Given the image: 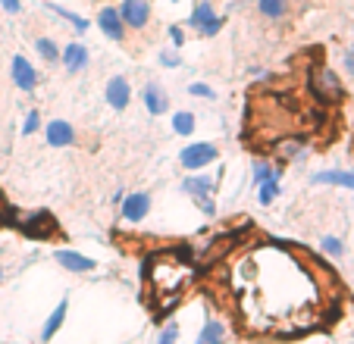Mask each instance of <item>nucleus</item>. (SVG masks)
I'll return each instance as SVG.
<instances>
[{"instance_id": "4468645a", "label": "nucleus", "mask_w": 354, "mask_h": 344, "mask_svg": "<svg viewBox=\"0 0 354 344\" xmlns=\"http://www.w3.org/2000/svg\"><path fill=\"white\" fill-rule=\"evenodd\" d=\"M44 10H50V13H54L57 19L69 22V26H73V28H75V32H79V35H85L88 28H91V19H85V16H79V13H73V10L60 7V3H44Z\"/></svg>"}, {"instance_id": "7c9ffc66", "label": "nucleus", "mask_w": 354, "mask_h": 344, "mask_svg": "<svg viewBox=\"0 0 354 344\" xmlns=\"http://www.w3.org/2000/svg\"><path fill=\"white\" fill-rule=\"evenodd\" d=\"M345 73H348V75H354V50H348V53H345Z\"/></svg>"}, {"instance_id": "5701e85b", "label": "nucleus", "mask_w": 354, "mask_h": 344, "mask_svg": "<svg viewBox=\"0 0 354 344\" xmlns=\"http://www.w3.org/2000/svg\"><path fill=\"white\" fill-rule=\"evenodd\" d=\"M320 251L329 254V257H342V254H345V241L335 238V235H323V238H320Z\"/></svg>"}, {"instance_id": "2f4dec72", "label": "nucleus", "mask_w": 354, "mask_h": 344, "mask_svg": "<svg viewBox=\"0 0 354 344\" xmlns=\"http://www.w3.org/2000/svg\"><path fill=\"white\" fill-rule=\"evenodd\" d=\"M0 282H3V266H0Z\"/></svg>"}, {"instance_id": "20e7f679", "label": "nucleus", "mask_w": 354, "mask_h": 344, "mask_svg": "<svg viewBox=\"0 0 354 344\" xmlns=\"http://www.w3.org/2000/svg\"><path fill=\"white\" fill-rule=\"evenodd\" d=\"M151 207H154V198H151V194L147 191H132V194L122 198L120 213H122L126 222H145L147 213H151Z\"/></svg>"}, {"instance_id": "1a4fd4ad", "label": "nucleus", "mask_w": 354, "mask_h": 344, "mask_svg": "<svg viewBox=\"0 0 354 344\" xmlns=\"http://www.w3.org/2000/svg\"><path fill=\"white\" fill-rule=\"evenodd\" d=\"M97 28L104 32V38H110V41H122V38H126V26H122L120 10H116V7H100L97 10Z\"/></svg>"}, {"instance_id": "9d476101", "label": "nucleus", "mask_w": 354, "mask_h": 344, "mask_svg": "<svg viewBox=\"0 0 354 344\" xmlns=\"http://www.w3.org/2000/svg\"><path fill=\"white\" fill-rule=\"evenodd\" d=\"M10 75H13V82H16L19 91H35V88H38V69H35L26 57H13V63H10Z\"/></svg>"}, {"instance_id": "6ab92c4d", "label": "nucleus", "mask_w": 354, "mask_h": 344, "mask_svg": "<svg viewBox=\"0 0 354 344\" xmlns=\"http://www.w3.org/2000/svg\"><path fill=\"white\" fill-rule=\"evenodd\" d=\"M279 179H282V175H276V179H267V182H261V185H257V204L270 207L276 198H279V191H282Z\"/></svg>"}, {"instance_id": "7ed1b4c3", "label": "nucleus", "mask_w": 354, "mask_h": 344, "mask_svg": "<svg viewBox=\"0 0 354 344\" xmlns=\"http://www.w3.org/2000/svg\"><path fill=\"white\" fill-rule=\"evenodd\" d=\"M120 19L126 28H147V22H151V3L147 0H120Z\"/></svg>"}, {"instance_id": "f8f14e48", "label": "nucleus", "mask_w": 354, "mask_h": 344, "mask_svg": "<svg viewBox=\"0 0 354 344\" xmlns=\"http://www.w3.org/2000/svg\"><path fill=\"white\" fill-rule=\"evenodd\" d=\"M44 138L50 147H73L75 144V128L66 120H50L44 126Z\"/></svg>"}, {"instance_id": "423d86ee", "label": "nucleus", "mask_w": 354, "mask_h": 344, "mask_svg": "<svg viewBox=\"0 0 354 344\" xmlns=\"http://www.w3.org/2000/svg\"><path fill=\"white\" fill-rule=\"evenodd\" d=\"M216 188V175H210V172H192V175H185L179 185L182 194H188V198H207V194H214Z\"/></svg>"}, {"instance_id": "a211bd4d", "label": "nucleus", "mask_w": 354, "mask_h": 344, "mask_svg": "<svg viewBox=\"0 0 354 344\" xmlns=\"http://www.w3.org/2000/svg\"><path fill=\"white\" fill-rule=\"evenodd\" d=\"M257 10H261L263 19H286L288 13V0H257Z\"/></svg>"}, {"instance_id": "393cba45", "label": "nucleus", "mask_w": 354, "mask_h": 344, "mask_svg": "<svg viewBox=\"0 0 354 344\" xmlns=\"http://www.w3.org/2000/svg\"><path fill=\"white\" fill-rule=\"evenodd\" d=\"M188 94H192V97H204V100L216 97V91L210 85H204V82H192V85H188Z\"/></svg>"}, {"instance_id": "2eb2a0df", "label": "nucleus", "mask_w": 354, "mask_h": 344, "mask_svg": "<svg viewBox=\"0 0 354 344\" xmlns=\"http://www.w3.org/2000/svg\"><path fill=\"white\" fill-rule=\"evenodd\" d=\"M66 310H69V300L63 298L60 304L54 307V313L47 316V323H44V329H41V341H50V338L57 335V332L63 329V319H66Z\"/></svg>"}, {"instance_id": "39448f33", "label": "nucleus", "mask_w": 354, "mask_h": 344, "mask_svg": "<svg viewBox=\"0 0 354 344\" xmlns=\"http://www.w3.org/2000/svg\"><path fill=\"white\" fill-rule=\"evenodd\" d=\"M60 63L69 75H79L82 69H88V63H91V50H88L85 44H79V41H73V44H66L60 50Z\"/></svg>"}, {"instance_id": "ddd939ff", "label": "nucleus", "mask_w": 354, "mask_h": 344, "mask_svg": "<svg viewBox=\"0 0 354 344\" xmlns=\"http://www.w3.org/2000/svg\"><path fill=\"white\" fill-rule=\"evenodd\" d=\"M314 185H339V188H348V191H354V172H345V169H323L317 172Z\"/></svg>"}, {"instance_id": "b1692460", "label": "nucleus", "mask_w": 354, "mask_h": 344, "mask_svg": "<svg viewBox=\"0 0 354 344\" xmlns=\"http://www.w3.org/2000/svg\"><path fill=\"white\" fill-rule=\"evenodd\" d=\"M35 132H41V113L28 110L26 120H22V135H35Z\"/></svg>"}, {"instance_id": "6e6552de", "label": "nucleus", "mask_w": 354, "mask_h": 344, "mask_svg": "<svg viewBox=\"0 0 354 344\" xmlns=\"http://www.w3.org/2000/svg\"><path fill=\"white\" fill-rule=\"evenodd\" d=\"M104 97H107V104L113 106V110H126V106L132 104V85H129V79L113 75V79L104 85Z\"/></svg>"}, {"instance_id": "412c9836", "label": "nucleus", "mask_w": 354, "mask_h": 344, "mask_svg": "<svg viewBox=\"0 0 354 344\" xmlns=\"http://www.w3.org/2000/svg\"><path fill=\"white\" fill-rule=\"evenodd\" d=\"M314 85H323V91H326L333 100H339L342 94H345V91H342V85H339V79H335L333 73H326V69L314 75ZM326 94H323V100H326Z\"/></svg>"}, {"instance_id": "9b49d317", "label": "nucleus", "mask_w": 354, "mask_h": 344, "mask_svg": "<svg viewBox=\"0 0 354 344\" xmlns=\"http://www.w3.org/2000/svg\"><path fill=\"white\" fill-rule=\"evenodd\" d=\"M141 100H145V110L151 113V116H163V113L169 110V97L160 82H147V85L141 88Z\"/></svg>"}, {"instance_id": "c85d7f7f", "label": "nucleus", "mask_w": 354, "mask_h": 344, "mask_svg": "<svg viewBox=\"0 0 354 344\" xmlns=\"http://www.w3.org/2000/svg\"><path fill=\"white\" fill-rule=\"evenodd\" d=\"M167 35H169V41H173V47H182V44H185V32H182L179 26H169Z\"/></svg>"}, {"instance_id": "c756f323", "label": "nucleus", "mask_w": 354, "mask_h": 344, "mask_svg": "<svg viewBox=\"0 0 354 344\" xmlns=\"http://www.w3.org/2000/svg\"><path fill=\"white\" fill-rule=\"evenodd\" d=\"M0 7H3V10H7V13H19V10H22V0H0Z\"/></svg>"}, {"instance_id": "f03ea898", "label": "nucleus", "mask_w": 354, "mask_h": 344, "mask_svg": "<svg viewBox=\"0 0 354 344\" xmlns=\"http://www.w3.org/2000/svg\"><path fill=\"white\" fill-rule=\"evenodd\" d=\"M188 28H194L201 38H214L223 28V16H216L210 0H198L192 7V13H188Z\"/></svg>"}, {"instance_id": "f257e3e1", "label": "nucleus", "mask_w": 354, "mask_h": 344, "mask_svg": "<svg viewBox=\"0 0 354 344\" xmlns=\"http://www.w3.org/2000/svg\"><path fill=\"white\" fill-rule=\"evenodd\" d=\"M216 160H220V147H216L214 141H194V144H188L179 151V166L188 172L207 169V166H214Z\"/></svg>"}, {"instance_id": "0eeeda50", "label": "nucleus", "mask_w": 354, "mask_h": 344, "mask_svg": "<svg viewBox=\"0 0 354 344\" xmlns=\"http://www.w3.org/2000/svg\"><path fill=\"white\" fill-rule=\"evenodd\" d=\"M54 260H57V263H60L66 272H75V276L97 269V263H94L91 257H85V254H79V251H69V247H60V251H54Z\"/></svg>"}, {"instance_id": "4be33fe9", "label": "nucleus", "mask_w": 354, "mask_h": 344, "mask_svg": "<svg viewBox=\"0 0 354 344\" xmlns=\"http://www.w3.org/2000/svg\"><path fill=\"white\" fill-rule=\"evenodd\" d=\"M276 175H282L276 166H270V163H263V160H257L254 166H251V182L254 185H261V182H267V179H276Z\"/></svg>"}, {"instance_id": "f3484780", "label": "nucleus", "mask_w": 354, "mask_h": 344, "mask_svg": "<svg viewBox=\"0 0 354 344\" xmlns=\"http://www.w3.org/2000/svg\"><path fill=\"white\" fill-rule=\"evenodd\" d=\"M35 53H38L41 60H47V63H57L60 60V44H57L54 38L41 35V38H35Z\"/></svg>"}, {"instance_id": "dca6fc26", "label": "nucleus", "mask_w": 354, "mask_h": 344, "mask_svg": "<svg viewBox=\"0 0 354 344\" xmlns=\"http://www.w3.org/2000/svg\"><path fill=\"white\" fill-rule=\"evenodd\" d=\"M223 341H226V325L220 319H207L204 329L198 332V341L194 344H223Z\"/></svg>"}, {"instance_id": "cd10ccee", "label": "nucleus", "mask_w": 354, "mask_h": 344, "mask_svg": "<svg viewBox=\"0 0 354 344\" xmlns=\"http://www.w3.org/2000/svg\"><path fill=\"white\" fill-rule=\"evenodd\" d=\"M194 204H198V210L204 213V216H216V204H214V198H194Z\"/></svg>"}, {"instance_id": "a878e982", "label": "nucleus", "mask_w": 354, "mask_h": 344, "mask_svg": "<svg viewBox=\"0 0 354 344\" xmlns=\"http://www.w3.org/2000/svg\"><path fill=\"white\" fill-rule=\"evenodd\" d=\"M176 341H179V325H176V323H169L167 329L160 332V338H157V344H176Z\"/></svg>"}, {"instance_id": "aec40b11", "label": "nucleus", "mask_w": 354, "mask_h": 344, "mask_svg": "<svg viewBox=\"0 0 354 344\" xmlns=\"http://www.w3.org/2000/svg\"><path fill=\"white\" fill-rule=\"evenodd\" d=\"M194 128H198V116H194L192 110L173 113V132H176V135H192Z\"/></svg>"}, {"instance_id": "bb28decb", "label": "nucleus", "mask_w": 354, "mask_h": 344, "mask_svg": "<svg viewBox=\"0 0 354 344\" xmlns=\"http://www.w3.org/2000/svg\"><path fill=\"white\" fill-rule=\"evenodd\" d=\"M157 60H160V66H167V69H179V66H182V57H176L173 50L157 53Z\"/></svg>"}, {"instance_id": "473e14b6", "label": "nucleus", "mask_w": 354, "mask_h": 344, "mask_svg": "<svg viewBox=\"0 0 354 344\" xmlns=\"http://www.w3.org/2000/svg\"><path fill=\"white\" fill-rule=\"evenodd\" d=\"M173 3H179V0H173Z\"/></svg>"}]
</instances>
